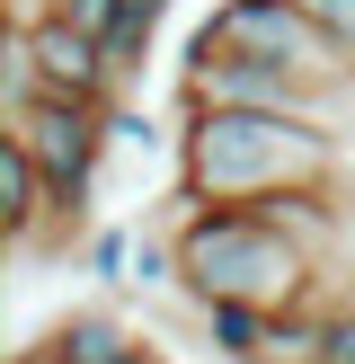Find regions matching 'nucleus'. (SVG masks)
<instances>
[{"mask_svg": "<svg viewBox=\"0 0 355 364\" xmlns=\"http://www.w3.org/2000/svg\"><path fill=\"white\" fill-rule=\"evenodd\" d=\"M124 364H160V355H151V347H133V355H124Z\"/></svg>", "mask_w": 355, "mask_h": 364, "instance_id": "13", "label": "nucleus"}, {"mask_svg": "<svg viewBox=\"0 0 355 364\" xmlns=\"http://www.w3.org/2000/svg\"><path fill=\"white\" fill-rule=\"evenodd\" d=\"M71 18L80 36H98L106 53H116V71L124 80H142V63H151V36H160V18L151 9H133V0H18L9 18Z\"/></svg>", "mask_w": 355, "mask_h": 364, "instance_id": "7", "label": "nucleus"}, {"mask_svg": "<svg viewBox=\"0 0 355 364\" xmlns=\"http://www.w3.org/2000/svg\"><path fill=\"white\" fill-rule=\"evenodd\" d=\"M195 45L284 63V71H302L311 89H329V98L355 80V45L311 9V0H213V18L195 27Z\"/></svg>", "mask_w": 355, "mask_h": 364, "instance_id": "3", "label": "nucleus"}, {"mask_svg": "<svg viewBox=\"0 0 355 364\" xmlns=\"http://www.w3.org/2000/svg\"><path fill=\"white\" fill-rule=\"evenodd\" d=\"M36 347H45L53 364H124V355L142 347V338L124 329L116 311H62V320H53L45 338H36Z\"/></svg>", "mask_w": 355, "mask_h": 364, "instance_id": "8", "label": "nucleus"}, {"mask_svg": "<svg viewBox=\"0 0 355 364\" xmlns=\"http://www.w3.org/2000/svg\"><path fill=\"white\" fill-rule=\"evenodd\" d=\"M36 89H53V98H89V107H116L124 71L116 53L98 45V36H80L71 18H9V36H0V98H36Z\"/></svg>", "mask_w": 355, "mask_h": 364, "instance_id": "5", "label": "nucleus"}, {"mask_svg": "<svg viewBox=\"0 0 355 364\" xmlns=\"http://www.w3.org/2000/svg\"><path fill=\"white\" fill-rule=\"evenodd\" d=\"M195 329H204V347L222 364H258L266 355V329H275V311H258V302H204L195 311Z\"/></svg>", "mask_w": 355, "mask_h": 364, "instance_id": "9", "label": "nucleus"}, {"mask_svg": "<svg viewBox=\"0 0 355 364\" xmlns=\"http://www.w3.org/2000/svg\"><path fill=\"white\" fill-rule=\"evenodd\" d=\"M169 240H178V294L195 311L204 302L293 311V302H320V276H329L266 205H195L187 187L169 196Z\"/></svg>", "mask_w": 355, "mask_h": 364, "instance_id": "2", "label": "nucleus"}, {"mask_svg": "<svg viewBox=\"0 0 355 364\" xmlns=\"http://www.w3.org/2000/svg\"><path fill=\"white\" fill-rule=\"evenodd\" d=\"M106 142H116V151H133V160H151V151H160V124L133 116V107L116 98V107H106Z\"/></svg>", "mask_w": 355, "mask_h": 364, "instance_id": "11", "label": "nucleus"}, {"mask_svg": "<svg viewBox=\"0 0 355 364\" xmlns=\"http://www.w3.org/2000/svg\"><path fill=\"white\" fill-rule=\"evenodd\" d=\"M133 249H142V240H133L124 223H98L80 258H89V276H98V284H133Z\"/></svg>", "mask_w": 355, "mask_h": 364, "instance_id": "10", "label": "nucleus"}, {"mask_svg": "<svg viewBox=\"0 0 355 364\" xmlns=\"http://www.w3.org/2000/svg\"><path fill=\"white\" fill-rule=\"evenodd\" d=\"M178 98L187 107H275V116H329V89H311L302 71L258 63V53H222L187 36V63H178Z\"/></svg>", "mask_w": 355, "mask_h": 364, "instance_id": "6", "label": "nucleus"}, {"mask_svg": "<svg viewBox=\"0 0 355 364\" xmlns=\"http://www.w3.org/2000/svg\"><path fill=\"white\" fill-rule=\"evenodd\" d=\"M346 151H337L329 116H275V107H187L178 124V187L195 205H258L284 187H337Z\"/></svg>", "mask_w": 355, "mask_h": 364, "instance_id": "1", "label": "nucleus"}, {"mask_svg": "<svg viewBox=\"0 0 355 364\" xmlns=\"http://www.w3.org/2000/svg\"><path fill=\"white\" fill-rule=\"evenodd\" d=\"M0 134L18 142V151L45 169L53 205L71 213V231L89 223V205H98V169H106V107L89 98H53V89H36V98H0Z\"/></svg>", "mask_w": 355, "mask_h": 364, "instance_id": "4", "label": "nucleus"}, {"mask_svg": "<svg viewBox=\"0 0 355 364\" xmlns=\"http://www.w3.org/2000/svg\"><path fill=\"white\" fill-rule=\"evenodd\" d=\"M133 9H151V18H169V0H133Z\"/></svg>", "mask_w": 355, "mask_h": 364, "instance_id": "12", "label": "nucleus"}]
</instances>
